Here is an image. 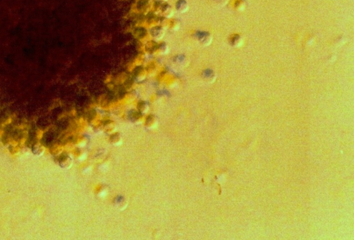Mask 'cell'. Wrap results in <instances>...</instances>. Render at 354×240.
I'll list each match as a JSON object with an SVG mask.
<instances>
[{"mask_svg": "<svg viewBox=\"0 0 354 240\" xmlns=\"http://www.w3.org/2000/svg\"><path fill=\"white\" fill-rule=\"evenodd\" d=\"M176 9L180 13H184L188 9V4L185 0H179L176 4Z\"/></svg>", "mask_w": 354, "mask_h": 240, "instance_id": "cell-1", "label": "cell"}, {"mask_svg": "<svg viewBox=\"0 0 354 240\" xmlns=\"http://www.w3.org/2000/svg\"><path fill=\"white\" fill-rule=\"evenodd\" d=\"M196 38L201 43L203 44H207L210 42V35L206 32H198L196 33Z\"/></svg>", "mask_w": 354, "mask_h": 240, "instance_id": "cell-2", "label": "cell"}, {"mask_svg": "<svg viewBox=\"0 0 354 240\" xmlns=\"http://www.w3.org/2000/svg\"><path fill=\"white\" fill-rule=\"evenodd\" d=\"M163 33H164V30H163L161 28H156L153 30V34L154 38H159V36L163 35Z\"/></svg>", "mask_w": 354, "mask_h": 240, "instance_id": "cell-3", "label": "cell"}, {"mask_svg": "<svg viewBox=\"0 0 354 240\" xmlns=\"http://www.w3.org/2000/svg\"><path fill=\"white\" fill-rule=\"evenodd\" d=\"M163 12L165 13V15L169 16L170 14H172V8H171V6L169 5L165 6L163 8Z\"/></svg>", "mask_w": 354, "mask_h": 240, "instance_id": "cell-4", "label": "cell"}]
</instances>
